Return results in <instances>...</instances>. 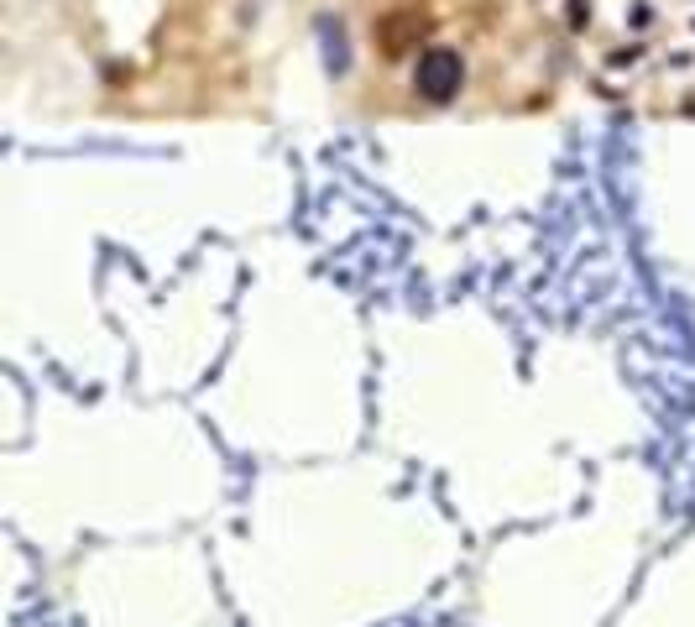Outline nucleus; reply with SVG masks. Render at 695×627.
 I'll return each mask as SVG.
<instances>
[{
  "label": "nucleus",
  "mask_w": 695,
  "mask_h": 627,
  "mask_svg": "<svg viewBox=\"0 0 695 627\" xmlns=\"http://www.w3.org/2000/svg\"><path fill=\"white\" fill-rule=\"evenodd\" d=\"M460 84V58H450V53H434V58H424L419 63V89L429 100H450V89Z\"/></svg>",
  "instance_id": "obj_1"
}]
</instances>
